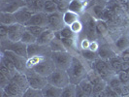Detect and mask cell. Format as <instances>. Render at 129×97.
<instances>
[{
  "instance_id": "obj_33",
  "label": "cell",
  "mask_w": 129,
  "mask_h": 97,
  "mask_svg": "<svg viewBox=\"0 0 129 97\" xmlns=\"http://www.w3.org/2000/svg\"><path fill=\"white\" fill-rule=\"evenodd\" d=\"M1 63H3V64L5 65L7 68L12 72L13 74H16V73L18 72L17 68H16V66H15V64L13 63V61H12L9 57H7L6 55H4L2 52H1Z\"/></svg>"
},
{
  "instance_id": "obj_24",
  "label": "cell",
  "mask_w": 129,
  "mask_h": 97,
  "mask_svg": "<svg viewBox=\"0 0 129 97\" xmlns=\"http://www.w3.org/2000/svg\"><path fill=\"white\" fill-rule=\"evenodd\" d=\"M15 23H18L17 19L15 17V14L0 12V24L10 26L15 24Z\"/></svg>"
},
{
  "instance_id": "obj_11",
  "label": "cell",
  "mask_w": 129,
  "mask_h": 97,
  "mask_svg": "<svg viewBox=\"0 0 129 97\" xmlns=\"http://www.w3.org/2000/svg\"><path fill=\"white\" fill-rule=\"evenodd\" d=\"M52 50L50 48V46L48 45H40L38 43H34L31 45L27 46V55L28 57L31 56H45L49 57L52 54Z\"/></svg>"
},
{
  "instance_id": "obj_54",
  "label": "cell",
  "mask_w": 129,
  "mask_h": 97,
  "mask_svg": "<svg viewBox=\"0 0 129 97\" xmlns=\"http://www.w3.org/2000/svg\"><path fill=\"white\" fill-rule=\"evenodd\" d=\"M120 71L129 72V62H122V63H121Z\"/></svg>"
},
{
  "instance_id": "obj_58",
  "label": "cell",
  "mask_w": 129,
  "mask_h": 97,
  "mask_svg": "<svg viewBox=\"0 0 129 97\" xmlns=\"http://www.w3.org/2000/svg\"><path fill=\"white\" fill-rule=\"evenodd\" d=\"M24 1H25V2H26V4L28 5V4H30V3H32L33 1H35V0H24Z\"/></svg>"
},
{
  "instance_id": "obj_10",
  "label": "cell",
  "mask_w": 129,
  "mask_h": 97,
  "mask_svg": "<svg viewBox=\"0 0 129 97\" xmlns=\"http://www.w3.org/2000/svg\"><path fill=\"white\" fill-rule=\"evenodd\" d=\"M64 26L63 14L58 11L52 14H48V28L52 29L54 32H59Z\"/></svg>"
},
{
  "instance_id": "obj_61",
  "label": "cell",
  "mask_w": 129,
  "mask_h": 97,
  "mask_svg": "<svg viewBox=\"0 0 129 97\" xmlns=\"http://www.w3.org/2000/svg\"><path fill=\"white\" fill-rule=\"evenodd\" d=\"M121 97H129V95H128V96H121Z\"/></svg>"
},
{
  "instance_id": "obj_60",
  "label": "cell",
  "mask_w": 129,
  "mask_h": 97,
  "mask_svg": "<svg viewBox=\"0 0 129 97\" xmlns=\"http://www.w3.org/2000/svg\"><path fill=\"white\" fill-rule=\"evenodd\" d=\"M64 1H67V2H70L71 0H64Z\"/></svg>"
},
{
  "instance_id": "obj_22",
  "label": "cell",
  "mask_w": 129,
  "mask_h": 97,
  "mask_svg": "<svg viewBox=\"0 0 129 97\" xmlns=\"http://www.w3.org/2000/svg\"><path fill=\"white\" fill-rule=\"evenodd\" d=\"M98 56L99 58L101 59H104V60H109L111 58L115 57L116 56V52L111 49L109 46L107 45H103V46H100L99 50H98Z\"/></svg>"
},
{
  "instance_id": "obj_37",
  "label": "cell",
  "mask_w": 129,
  "mask_h": 97,
  "mask_svg": "<svg viewBox=\"0 0 129 97\" xmlns=\"http://www.w3.org/2000/svg\"><path fill=\"white\" fill-rule=\"evenodd\" d=\"M45 56H39V55H36V56H31V57H28L26 59V65H27V69H32L35 65L39 64L42 60L45 59Z\"/></svg>"
},
{
  "instance_id": "obj_15",
  "label": "cell",
  "mask_w": 129,
  "mask_h": 97,
  "mask_svg": "<svg viewBox=\"0 0 129 97\" xmlns=\"http://www.w3.org/2000/svg\"><path fill=\"white\" fill-rule=\"evenodd\" d=\"M30 25L48 27V14H46L45 12L35 13L32 16V18L26 22L24 26H30Z\"/></svg>"
},
{
  "instance_id": "obj_23",
  "label": "cell",
  "mask_w": 129,
  "mask_h": 97,
  "mask_svg": "<svg viewBox=\"0 0 129 97\" xmlns=\"http://www.w3.org/2000/svg\"><path fill=\"white\" fill-rule=\"evenodd\" d=\"M50 48L52 50V52H66L67 49L65 48V46L63 45L61 39H60V36H59V33L56 32V36L55 38L52 39V41L50 43Z\"/></svg>"
},
{
  "instance_id": "obj_43",
  "label": "cell",
  "mask_w": 129,
  "mask_h": 97,
  "mask_svg": "<svg viewBox=\"0 0 129 97\" xmlns=\"http://www.w3.org/2000/svg\"><path fill=\"white\" fill-rule=\"evenodd\" d=\"M108 85H110L111 87L113 88V89H116V88H118V87H120L122 84H121V82L119 81V79L117 76H113V77H111L109 79V82L107 83Z\"/></svg>"
},
{
  "instance_id": "obj_14",
  "label": "cell",
  "mask_w": 129,
  "mask_h": 97,
  "mask_svg": "<svg viewBox=\"0 0 129 97\" xmlns=\"http://www.w3.org/2000/svg\"><path fill=\"white\" fill-rule=\"evenodd\" d=\"M25 30L26 27L20 23H15L13 25H10L8 31V39L12 42H19L21 40V37Z\"/></svg>"
},
{
  "instance_id": "obj_25",
  "label": "cell",
  "mask_w": 129,
  "mask_h": 97,
  "mask_svg": "<svg viewBox=\"0 0 129 97\" xmlns=\"http://www.w3.org/2000/svg\"><path fill=\"white\" fill-rule=\"evenodd\" d=\"M63 19H64L65 25L70 26L74 22L80 19V15L77 13H74L72 11H67L63 14Z\"/></svg>"
},
{
  "instance_id": "obj_17",
  "label": "cell",
  "mask_w": 129,
  "mask_h": 97,
  "mask_svg": "<svg viewBox=\"0 0 129 97\" xmlns=\"http://www.w3.org/2000/svg\"><path fill=\"white\" fill-rule=\"evenodd\" d=\"M87 5H88L87 0H71L69 2V11L81 15L86 10Z\"/></svg>"
},
{
  "instance_id": "obj_40",
  "label": "cell",
  "mask_w": 129,
  "mask_h": 97,
  "mask_svg": "<svg viewBox=\"0 0 129 97\" xmlns=\"http://www.w3.org/2000/svg\"><path fill=\"white\" fill-rule=\"evenodd\" d=\"M63 45L65 46V48L68 50H76L77 49V41L75 38H60Z\"/></svg>"
},
{
  "instance_id": "obj_50",
  "label": "cell",
  "mask_w": 129,
  "mask_h": 97,
  "mask_svg": "<svg viewBox=\"0 0 129 97\" xmlns=\"http://www.w3.org/2000/svg\"><path fill=\"white\" fill-rule=\"evenodd\" d=\"M90 40H88L87 38H85L84 37L82 41H81V43H80V47H81V50H86V49H88L89 48V45H90Z\"/></svg>"
},
{
  "instance_id": "obj_55",
  "label": "cell",
  "mask_w": 129,
  "mask_h": 97,
  "mask_svg": "<svg viewBox=\"0 0 129 97\" xmlns=\"http://www.w3.org/2000/svg\"><path fill=\"white\" fill-rule=\"evenodd\" d=\"M120 56H123V55H129V47L126 48L125 50H123L122 52H120Z\"/></svg>"
},
{
  "instance_id": "obj_52",
  "label": "cell",
  "mask_w": 129,
  "mask_h": 97,
  "mask_svg": "<svg viewBox=\"0 0 129 97\" xmlns=\"http://www.w3.org/2000/svg\"><path fill=\"white\" fill-rule=\"evenodd\" d=\"M99 48H100V46H99V44H98V42L95 40V41H91L88 49H89L90 51H93V52H98Z\"/></svg>"
},
{
  "instance_id": "obj_27",
  "label": "cell",
  "mask_w": 129,
  "mask_h": 97,
  "mask_svg": "<svg viewBox=\"0 0 129 97\" xmlns=\"http://www.w3.org/2000/svg\"><path fill=\"white\" fill-rule=\"evenodd\" d=\"M79 85H80V87L84 90V93H86L87 95L89 97H92L93 96V94H94V90H93V84H91L90 82L85 78V79H84L80 84H79Z\"/></svg>"
},
{
  "instance_id": "obj_4",
  "label": "cell",
  "mask_w": 129,
  "mask_h": 97,
  "mask_svg": "<svg viewBox=\"0 0 129 97\" xmlns=\"http://www.w3.org/2000/svg\"><path fill=\"white\" fill-rule=\"evenodd\" d=\"M1 48L2 51H11L17 54L24 58H28L27 55V45L23 44L22 42H12L9 39L1 40Z\"/></svg>"
},
{
  "instance_id": "obj_28",
  "label": "cell",
  "mask_w": 129,
  "mask_h": 97,
  "mask_svg": "<svg viewBox=\"0 0 129 97\" xmlns=\"http://www.w3.org/2000/svg\"><path fill=\"white\" fill-rule=\"evenodd\" d=\"M80 53H81V55H82L86 61H90V62H93V61H95L96 59L99 58V56H98V52L90 51L89 49L81 50V51H80Z\"/></svg>"
},
{
  "instance_id": "obj_29",
  "label": "cell",
  "mask_w": 129,
  "mask_h": 97,
  "mask_svg": "<svg viewBox=\"0 0 129 97\" xmlns=\"http://www.w3.org/2000/svg\"><path fill=\"white\" fill-rule=\"evenodd\" d=\"M108 62H109V64H110L111 68H112V70L116 73V75L120 72V68H121V63H122V61H121V59L119 56H115V57L111 58L109 60H107Z\"/></svg>"
},
{
  "instance_id": "obj_13",
  "label": "cell",
  "mask_w": 129,
  "mask_h": 97,
  "mask_svg": "<svg viewBox=\"0 0 129 97\" xmlns=\"http://www.w3.org/2000/svg\"><path fill=\"white\" fill-rule=\"evenodd\" d=\"M1 52L13 61V63L15 64V66H16V68H17L18 72H19V73H23V74L25 73L26 70H27L26 58L22 57V56H20V55H19V54H17V53H15V52H11V51H2Z\"/></svg>"
},
{
  "instance_id": "obj_56",
  "label": "cell",
  "mask_w": 129,
  "mask_h": 97,
  "mask_svg": "<svg viewBox=\"0 0 129 97\" xmlns=\"http://www.w3.org/2000/svg\"><path fill=\"white\" fill-rule=\"evenodd\" d=\"M1 97H16V96L9 95V94H7L6 92H4V91H3V89H1Z\"/></svg>"
},
{
  "instance_id": "obj_30",
  "label": "cell",
  "mask_w": 129,
  "mask_h": 97,
  "mask_svg": "<svg viewBox=\"0 0 129 97\" xmlns=\"http://www.w3.org/2000/svg\"><path fill=\"white\" fill-rule=\"evenodd\" d=\"M86 79L90 82L91 84H93V86L94 85H96V84H100V83H102L104 80L102 79V78L100 77L98 74H97L96 72L94 71L93 69H91V70H89L88 71V73H87V75H86Z\"/></svg>"
},
{
  "instance_id": "obj_32",
  "label": "cell",
  "mask_w": 129,
  "mask_h": 97,
  "mask_svg": "<svg viewBox=\"0 0 129 97\" xmlns=\"http://www.w3.org/2000/svg\"><path fill=\"white\" fill-rule=\"evenodd\" d=\"M116 47L119 52H122L129 47V38L127 36H121L116 41Z\"/></svg>"
},
{
  "instance_id": "obj_45",
  "label": "cell",
  "mask_w": 129,
  "mask_h": 97,
  "mask_svg": "<svg viewBox=\"0 0 129 97\" xmlns=\"http://www.w3.org/2000/svg\"><path fill=\"white\" fill-rule=\"evenodd\" d=\"M117 77L119 79V81L121 82L122 84H127L129 82V75L128 72H123L120 71L118 74H117Z\"/></svg>"
},
{
  "instance_id": "obj_46",
  "label": "cell",
  "mask_w": 129,
  "mask_h": 97,
  "mask_svg": "<svg viewBox=\"0 0 129 97\" xmlns=\"http://www.w3.org/2000/svg\"><path fill=\"white\" fill-rule=\"evenodd\" d=\"M8 31H9V26L0 24V38L1 40L8 39Z\"/></svg>"
},
{
  "instance_id": "obj_44",
  "label": "cell",
  "mask_w": 129,
  "mask_h": 97,
  "mask_svg": "<svg viewBox=\"0 0 129 97\" xmlns=\"http://www.w3.org/2000/svg\"><path fill=\"white\" fill-rule=\"evenodd\" d=\"M0 73H2L3 75H5L10 81L12 80V78H13V76L15 75V74H13L12 72L10 71L8 68H7L5 65L3 64V63H0Z\"/></svg>"
},
{
  "instance_id": "obj_21",
  "label": "cell",
  "mask_w": 129,
  "mask_h": 97,
  "mask_svg": "<svg viewBox=\"0 0 129 97\" xmlns=\"http://www.w3.org/2000/svg\"><path fill=\"white\" fill-rule=\"evenodd\" d=\"M3 89L4 92H6L7 94L9 95H12V96H16V97H21L23 95V91L21 90V88L19 87L17 84H15L14 82L10 81L9 84H7L4 88H1Z\"/></svg>"
},
{
  "instance_id": "obj_59",
  "label": "cell",
  "mask_w": 129,
  "mask_h": 97,
  "mask_svg": "<svg viewBox=\"0 0 129 97\" xmlns=\"http://www.w3.org/2000/svg\"><path fill=\"white\" fill-rule=\"evenodd\" d=\"M104 97H109V96H108L107 94H105V95H104Z\"/></svg>"
},
{
  "instance_id": "obj_6",
  "label": "cell",
  "mask_w": 129,
  "mask_h": 97,
  "mask_svg": "<svg viewBox=\"0 0 129 97\" xmlns=\"http://www.w3.org/2000/svg\"><path fill=\"white\" fill-rule=\"evenodd\" d=\"M24 74L27 78L29 87H31V88L42 90L45 87L46 84H48L47 78L41 76L40 74H38L36 71H34L33 69H27Z\"/></svg>"
},
{
  "instance_id": "obj_36",
  "label": "cell",
  "mask_w": 129,
  "mask_h": 97,
  "mask_svg": "<svg viewBox=\"0 0 129 97\" xmlns=\"http://www.w3.org/2000/svg\"><path fill=\"white\" fill-rule=\"evenodd\" d=\"M43 12H45L46 14H52L57 12V5L54 2H52V0H45Z\"/></svg>"
},
{
  "instance_id": "obj_48",
  "label": "cell",
  "mask_w": 129,
  "mask_h": 97,
  "mask_svg": "<svg viewBox=\"0 0 129 97\" xmlns=\"http://www.w3.org/2000/svg\"><path fill=\"white\" fill-rule=\"evenodd\" d=\"M105 93L109 97H121L115 89H113L110 85H108V84H107V86L105 88Z\"/></svg>"
},
{
  "instance_id": "obj_20",
  "label": "cell",
  "mask_w": 129,
  "mask_h": 97,
  "mask_svg": "<svg viewBox=\"0 0 129 97\" xmlns=\"http://www.w3.org/2000/svg\"><path fill=\"white\" fill-rule=\"evenodd\" d=\"M42 93L44 97H60L62 93V88L54 86L51 84H47L42 89Z\"/></svg>"
},
{
  "instance_id": "obj_9",
  "label": "cell",
  "mask_w": 129,
  "mask_h": 97,
  "mask_svg": "<svg viewBox=\"0 0 129 97\" xmlns=\"http://www.w3.org/2000/svg\"><path fill=\"white\" fill-rule=\"evenodd\" d=\"M107 7V2H105L104 0H90V2H88V5L86 10H89V13L95 19H103L104 11Z\"/></svg>"
},
{
  "instance_id": "obj_49",
  "label": "cell",
  "mask_w": 129,
  "mask_h": 97,
  "mask_svg": "<svg viewBox=\"0 0 129 97\" xmlns=\"http://www.w3.org/2000/svg\"><path fill=\"white\" fill-rule=\"evenodd\" d=\"M9 82H10V80L5 75L0 73V86H1V88H4L7 84H9Z\"/></svg>"
},
{
  "instance_id": "obj_57",
  "label": "cell",
  "mask_w": 129,
  "mask_h": 97,
  "mask_svg": "<svg viewBox=\"0 0 129 97\" xmlns=\"http://www.w3.org/2000/svg\"><path fill=\"white\" fill-rule=\"evenodd\" d=\"M52 2H54L56 5H59V4H60V3H61L63 0H52Z\"/></svg>"
},
{
  "instance_id": "obj_35",
  "label": "cell",
  "mask_w": 129,
  "mask_h": 97,
  "mask_svg": "<svg viewBox=\"0 0 129 97\" xmlns=\"http://www.w3.org/2000/svg\"><path fill=\"white\" fill-rule=\"evenodd\" d=\"M44 4H45V0H35V1H33L32 3L28 4L27 7L30 8L34 12L38 13V12H43Z\"/></svg>"
},
{
  "instance_id": "obj_42",
  "label": "cell",
  "mask_w": 129,
  "mask_h": 97,
  "mask_svg": "<svg viewBox=\"0 0 129 97\" xmlns=\"http://www.w3.org/2000/svg\"><path fill=\"white\" fill-rule=\"evenodd\" d=\"M70 28H71V30L75 33L76 35H78L79 33H81L84 31V24H83L82 20L79 19V20H77L76 22H74L73 24L70 25Z\"/></svg>"
},
{
  "instance_id": "obj_31",
  "label": "cell",
  "mask_w": 129,
  "mask_h": 97,
  "mask_svg": "<svg viewBox=\"0 0 129 97\" xmlns=\"http://www.w3.org/2000/svg\"><path fill=\"white\" fill-rule=\"evenodd\" d=\"M76 86L77 84H70L64 88H62V93L60 97H76Z\"/></svg>"
},
{
  "instance_id": "obj_53",
  "label": "cell",
  "mask_w": 129,
  "mask_h": 97,
  "mask_svg": "<svg viewBox=\"0 0 129 97\" xmlns=\"http://www.w3.org/2000/svg\"><path fill=\"white\" fill-rule=\"evenodd\" d=\"M129 95V86L126 84H122L121 90H120V96H128Z\"/></svg>"
},
{
  "instance_id": "obj_47",
  "label": "cell",
  "mask_w": 129,
  "mask_h": 97,
  "mask_svg": "<svg viewBox=\"0 0 129 97\" xmlns=\"http://www.w3.org/2000/svg\"><path fill=\"white\" fill-rule=\"evenodd\" d=\"M57 11L62 14H64L65 12L69 11V2L63 0L59 5H57Z\"/></svg>"
},
{
  "instance_id": "obj_63",
  "label": "cell",
  "mask_w": 129,
  "mask_h": 97,
  "mask_svg": "<svg viewBox=\"0 0 129 97\" xmlns=\"http://www.w3.org/2000/svg\"><path fill=\"white\" fill-rule=\"evenodd\" d=\"M87 1H88V0H87Z\"/></svg>"
},
{
  "instance_id": "obj_62",
  "label": "cell",
  "mask_w": 129,
  "mask_h": 97,
  "mask_svg": "<svg viewBox=\"0 0 129 97\" xmlns=\"http://www.w3.org/2000/svg\"><path fill=\"white\" fill-rule=\"evenodd\" d=\"M128 75H129V72H128Z\"/></svg>"
},
{
  "instance_id": "obj_5",
  "label": "cell",
  "mask_w": 129,
  "mask_h": 97,
  "mask_svg": "<svg viewBox=\"0 0 129 97\" xmlns=\"http://www.w3.org/2000/svg\"><path fill=\"white\" fill-rule=\"evenodd\" d=\"M84 24V32L85 38L90 41H95L97 36L96 33V19L89 13H84V18L82 20Z\"/></svg>"
},
{
  "instance_id": "obj_7",
  "label": "cell",
  "mask_w": 129,
  "mask_h": 97,
  "mask_svg": "<svg viewBox=\"0 0 129 97\" xmlns=\"http://www.w3.org/2000/svg\"><path fill=\"white\" fill-rule=\"evenodd\" d=\"M92 69L96 72L104 81H108L107 79L111 78V72L113 71L110 64L107 60H104L101 58H98L95 61L92 62Z\"/></svg>"
},
{
  "instance_id": "obj_2",
  "label": "cell",
  "mask_w": 129,
  "mask_h": 97,
  "mask_svg": "<svg viewBox=\"0 0 129 97\" xmlns=\"http://www.w3.org/2000/svg\"><path fill=\"white\" fill-rule=\"evenodd\" d=\"M73 56L68 51L66 52H52L51 57H52L53 63L55 65L56 69L65 70L67 71L68 68L71 66Z\"/></svg>"
},
{
  "instance_id": "obj_12",
  "label": "cell",
  "mask_w": 129,
  "mask_h": 97,
  "mask_svg": "<svg viewBox=\"0 0 129 97\" xmlns=\"http://www.w3.org/2000/svg\"><path fill=\"white\" fill-rule=\"evenodd\" d=\"M27 6L24 0H2L0 4V12L15 14L20 8Z\"/></svg>"
},
{
  "instance_id": "obj_18",
  "label": "cell",
  "mask_w": 129,
  "mask_h": 97,
  "mask_svg": "<svg viewBox=\"0 0 129 97\" xmlns=\"http://www.w3.org/2000/svg\"><path fill=\"white\" fill-rule=\"evenodd\" d=\"M56 36V32L52 31V29L47 28L44 32L42 33L38 38H37V42L40 45H50V43L52 41V39L55 38Z\"/></svg>"
},
{
  "instance_id": "obj_26",
  "label": "cell",
  "mask_w": 129,
  "mask_h": 97,
  "mask_svg": "<svg viewBox=\"0 0 129 97\" xmlns=\"http://www.w3.org/2000/svg\"><path fill=\"white\" fill-rule=\"evenodd\" d=\"M109 30L108 22L104 19H96V33L97 35L104 36Z\"/></svg>"
},
{
  "instance_id": "obj_39",
  "label": "cell",
  "mask_w": 129,
  "mask_h": 97,
  "mask_svg": "<svg viewBox=\"0 0 129 97\" xmlns=\"http://www.w3.org/2000/svg\"><path fill=\"white\" fill-rule=\"evenodd\" d=\"M58 33H59L60 38H77V35L72 31L70 26L65 25Z\"/></svg>"
},
{
  "instance_id": "obj_41",
  "label": "cell",
  "mask_w": 129,
  "mask_h": 97,
  "mask_svg": "<svg viewBox=\"0 0 129 97\" xmlns=\"http://www.w3.org/2000/svg\"><path fill=\"white\" fill-rule=\"evenodd\" d=\"M21 97H44L43 96V93H42V90L40 89H34V88H27L23 95Z\"/></svg>"
},
{
  "instance_id": "obj_34",
  "label": "cell",
  "mask_w": 129,
  "mask_h": 97,
  "mask_svg": "<svg viewBox=\"0 0 129 97\" xmlns=\"http://www.w3.org/2000/svg\"><path fill=\"white\" fill-rule=\"evenodd\" d=\"M26 30L28 32H30L34 37L38 38L39 36L42 33L45 31L48 27H44V26H36V25H30V26H25Z\"/></svg>"
},
{
  "instance_id": "obj_19",
  "label": "cell",
  "mask_w": 129,
  "mask_h": 97,
  "mask_svg": "<svg viewBox=\"0 0 129 97\" xmlns=\"http://www.w3.org/2000/svg\"><path fill=\"white\" fill-rule=\"evenodd\" d=\"M11 81L14 82L15 84H18L23 92H24L27 88H29V84H28V81H27L26 75L25 74H23V73L17 72V73L13 76V78H12Z\"/></svg>"
},
{
  "instance_id": "obj_3",
  "label": "cell",
  "mask_w": 129,
  "mask_h": 97,
  "mask_svg": "<svg viewBox=\"0 0 129 97\" xmlns=\"http://www.w3.org/2000/svg\"><path fill=\"white\" fill-rule=\"evenodd\" d=\"M47 80L48 84H51L60 88H64L65 86L71 84L67 71L60 69H55V71H53L49 77H47Z\"/></svg>"
},
{
  "instance_id": "obj_8",
  "label": "cell",
  "mask_w": 129,
  "mask_h": 97,
  "mask_svg": "<svg viewBox=\"0 0 129 97\" xmlns=\"http://www.w3.org/2000/svg\"><path fill=\"white\" fill-rule=\"evenodd\" d=\"M34 71H36L38 74H40L43 77H49L53 71H55L56 67L53 63L51 56L46 57L44 60H42L39 64L35 65L32 68Z\"/></svg>"
},
{
  "instance_id": "obj_1",
  "label": "cell",
  "mask_w": 129,
  "mask_h": 97,
  "mask_svg": "<svg viewBox=\"0 0 129 97\" xmlns=\"http://www.w3.org/2000/svg\"><path fill=\"white\" fill-rule=\"evenodd\" d=\"M89 70L86 69L83 61L77 56H73L71 66L68 68L67 73L70 78L71 84H79L84 79L86 78V75Z\"/></svg>"
},
{
  "instance_id": "obj_16",
  "label": "cell",
  "mask_w": 129,
  "mask_h": 97,
  "mask_svg": "<svg viewBox=\"0 0 129 97\" xmlns=\"http://www.w3.org/2000/svg\"><path fill=\"white\" fill-rule=\"evenodd\" d=\"M35 13H36V12H34L30 8H28L27 6H25V7L20 8L19 11H17V12L15 13V17H16V19H17V22H18V23L25 25L26 22L32 18V16Z\"/></svg>"
},
{
  "instance_id": "obj_38",
  "label": "cell",
  "mask_w": 129,
  "mask_h": 97,
  "mask_svg": "<svg viewBox=\"0 0 129 97\" xmlns=\"http://www.w3.org/2000/svg\"><path fill=\"white\" fill-rule=\"evenodd\" d=\"M20 42H22L23 44H25V45L28 46V45H31V44L36 43V42H37V38L34 37L30 32H28L27 30H25V32L23 33V35H22V37H21Z\"/></svg>"
},
{
  "instance_id": "obj_51",
  "label": "cell",
  "mask_w": 129,
  "mask_h": 97,
  "mask_svg": "<svg viewBox=\"0 0 129 97\" xmlns=\"http://www.w3.org/2000/svg\"><path fill=\"white\" fill-rule=\"evenodd\" d=\"M76 97H89L86 93H84V90L80 87V85L77 84L76 86Z\"/></svg>"
}]
</instances>
